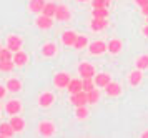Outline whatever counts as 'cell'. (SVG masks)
Listing matches in <instances>:
<instances>
[{"instance_id":"cell-9","label":"cell","mask_w":148,"mask_h":138,"mask_svg":"<svg viewBox=\"0 0 148 138\" xmlns=\"http://www.w3.org/2000/svg\"><path fill=\"white\" fill-rule=\"evenodd\" d=\"M55 103V95L52 92H43L38 97V105L42 108H48V106H52Z\"/></svg>"},{"instance_id":"cell-31","label":"cell","mask_w":148,"mask_h":138,"mask_svg":"<svg viewBox=\"0 0 148 138\" xmlns=\"http://www.w3.org/2000/svg\"><path fill=\"white\" fill-rule=\"evenodd\" d=\"M12 50H10V48H7V47H5V48H2V50H0V60H14V55H12Z\"/></svg>"},{"instance_id":"cell-42","label":"cell","mask_w":148,"mask_h":138,"mask_svg":"<svg viewBox=\"0 0 148 138\" xmlns=\"http://www.w3.org/2000/svg\"><path fill=\"white\" fill-rule=\"evenodd\" d=\"M0 108H2V106H0Z\"/></svg>"},{"instance_id":"cell-11","label":"cell","mask_w":148,"mask_h":138,"mask_svg":"<svg viewBox=\"0 0 148 138\" xmlns=\"http://www.w3.org/2000/svg\"><path fill=\"white\" fill-rule=\"evenodd\" d=\"M121 92H123V88H121V85L120 83H116V82H110V83L105 87V93H107L108 97H112V98L120 97Z\"/></svg>"},{"instance_id":"cell-27","label":"cell","mask_w":148,"mask_h":138,"mask_svg":"<svg viewBox=\"0 0 148 138\" xmlns=\"http://www.w3.org/2000/svg\"><path fill=\"white\" fill-rule=\"evenodd\" d=\"M87 95H88V105H95V103H98V102H100V92H98L97 88L87 92Z\"/></svg>"},{"instance_id":"cell-36","label":"cell","mask_w":148,"mask_h":138,"mask_svg":"<svg viewBox=\"0 0 148 138\" xmlns=\"http://www.w3.org/2000/svg\"><path fill=\"white\" fill-rule=\"evenodd\" d=\"M141 13H143V15H148V3L145 7H141Z\"/></svg>"},{"instance_id":"cell-8","label":"cell","mask_w":148,"mask_h":138,"mask_svg":"<svg viewBox=\"0 0 148 138\" xmlns=\"http://www.w3.org/2000/svg\"><path fill=\"white\" fill-rule=\"evenodd\" d=\"M55 19L58 22H68L72 19V12L67 5H58L57 7V13H55Z\"/></svg>"},{"instance_id":"cell-2","label":"cell","mask_w":148,"mask_h":138,"mask_svg":"<svg viewBox=\"0 0 148 138\" xmlns=\"http://www.w3.org/2000/svg\"><path fill=\"white\" fill-rule=\"evenodd\" d=\"M70 103L77 108V106H83V105H88V95L85 90L82 92H77V93H72L70 95Z\"/></svg>"},{"instance_id":"cell-21","label":"cell","mask_w":148,"mask_h":138,"mask_svg":"<svg viewBox=\"0 0 148 138\" xmlns=\"http://www.w3.org/2000/svg\"><path fill=\"white\" fill-rule=\"evenodd\" d=\"M10 125L14 126L15 133L23 132V128H25V120H23V118H20L18 115H14V117L10 118Z\"/></svg>"},{"instance_id":"cell-25","label":"cell","mask_w":148,"mask_h":138,"mask_svg":"<svg viewBox=\"0 0 148 138\" xmlns=\"http://www.w3.org/2000/svg\"><path fill=\"white\" fill-rule=\"evenodd\" d=\"M57 3L55 2H47L45 7H43V15H48V17H55V13H57Z\"/></svg>"},{"instance_id":"cell-1","label":"cell","mask_w":148,"mask_h":138,"mask_svg":"<svg viewBox=\"0 0 148 138\" xmlns=\"http://www.w3.org/2000/svg\"><path fill=\"white\" fill-rule=\"evenodd\" d=\"M78 75H80L82 78H95L97 70H95V67L92 63L82 62V63H78Z\"/></svg>"},{"instance_id":"cell-24","label":"cell","mask_w":148,"mask_h":138,"mask_svg":"<svg viewBox=\"0 0 148 138\" xmlns=\"http://www.w3.org/2000/svg\"><path fill=\"white\" fill-rule=\"evenodd\" d=\"M90 45V42H88V37L87 35H78L77 37V40H75V45L73 48H77V50H83L85 47Z\"/></svg>"},{"instance_id":"cell-26","label":"cell","mask_w":148,"mask_h":138,"mask_svg":"<svg viewBox=\"0 0 148 138\" xmlns=\"http://www.w3.org/2000/svg\"><path fill=\"white\" fill-rule=\"evenodd\" d=\"M135 68L138 70H147L148 68V55H140L135 60Z\"/></svg>"},{"instance_id":"cell-6","label":"cell","mask_w":148,"mask_h":138,"mask_svg":"<svg viewBox=\"0 0 148 138\" xmlns=\"http://www.w3.org/2000/svg\"><path fill=\"white\" fill-rule=\"evenodd\" d=\"M35 25L38 27L40 30H48V28H52V25H53V17H48V15L40 13L35 19Z\"/></svg>"},{"instance_id":"cell-14","label":"cell","mask_w":148,"mask_h":138,"mask_svg":"<svg viewBox=\"0 0 148 138\" xmlns=\"http://www.w3.org/2000/svg\"><path fill=\"white\" fill-rule=\"evenodd\" d=\"M93 80H95V83H97L98 88H105L112 82V75L110 73H97Z\"/></svg>"},{"instance_id":"cell-37","label":"cell","mask_w":148,"mask_h":138,"mask_svg":"<svg viewBox=\"0 0 148 138\" xmlns=\"http://www.w3.org/2000/svg\"><path fill=\"white\" fill-rule=\"evenodd\" d=\"M140 137H141V138H148V130H145V132L141 133Z\"/></svg>"},{"instance_id":"cell-20","label":"cell","mask_w":148,"mask_h":138,"mask_svg":"<svg viewBox=\"0 0 148 138\" xmlns=\"http://www.w3.org/2000/svg\"><path fill=\"white\" fill-rule=\"evenodd\" d=\"M14 63L17 67H23L28 63V55L25 52H22V50H18V52L14 53Z\"/></svg>"},{"instance_id":"cell-35","label":"cell","mask_w":148,"mask_h":138,"mask_svg":"<svg viewBox=\"0 0 148 138\" xmlns=\"http://www.w3.org/2000/svg\"><path fill=\"white\" fill-rule=\"evenodd\" d=\"M135 3H136V5L141 8V7H145V5L148 3V0H135Z\"/></svg>"},{"instance_id":"cell-39","label":"cell","mask_w":148,"mask_h":138,"mask_svg":"<svg viewBox=\"0 0 148 138\" xmlns=\"http://www.w3.org/2000/svg\"><path fill=\"white\" fill-rule=\"evenodd\" d=\"M78 2H88V0H78Z\"/></svg>"},{"instance_id":"cell-32","label":"cell","mask_w":148,"mask_h":138,"mask_svg":"<svg viewBox=\"0 0 148 138\" xmlns=\"http://www.w3.org/2000/svg\"><path fill=\"white\" fill-rule=\"evenodd\" d=\"M95 87H97V83H95L93 78H83V90H85V92L93 90Z\"/></svg>"},{"instance_id":"cell-33","label":"cell","mask_w":148,"mask_h":138,"mask_svg":"<svg viewBox=\"0 0 148 138\" xmlns=\"http://www.w3.org/2000/svg\"><path fill=\"white\" fill-rule=\"evenodd\" d=\"M110 2L112 0H92V7L93 8H98V7H110Z\"/></svg>"},{"instance_id":"cell-5","label":"cell","mask_w":148,"mask_h":138,"mask_svg":"<svg viewBox=\"0 0 148 138\" xmlns=\"http://www.w3.org/2000/svg\"><path fill=\"white\" fill-rule=\"evenodd\" d=\"M22 45H23V38L20 35H8L7 37V48H10L14 53L22 50Z\"/></svg>"},{"instance_id":"cell-3","label":"cell","mask_w":148,"mask_h":138,"mask_svg":"<svg viewBox=\"0 0 148 138\" xmlns=\"http://www.w3.org/2000/svg\"><path fill=\"white\" fill-rule=\"evenodd\" d=\"M70 75L68 73H65V72H58V73H55L53 75V85L57 87V88H67L68 87V83H70Z\"/></svg>"},{"instance_id":"cell-23","label":"cell","mask_w":148,"mask_h":138,"mask_svg":"<svg viewBox=\"0 0 148 138\" xmlns=\"http://www.w3.org/2000/svg\"><path fill=\"white\" fill-rule=\"evenodd\" d=\"M5 87H7L8 92L17 93V92H20V90H22V82L18 78H8L7 83H5Z\"/></svg>"},{"instance_id":"cell-19","label":"cell","mask_w":148,"mask_h":138,"mask_svg":"<svg viewBox=\"0 0 148 138\" xmlns=\"http://www.w3.org/2000/svg\"><path fill=\"white\" fill-rule=\"evenodd\" d=\"M121 48H123V42H121L120 38H112L108 42V52L110 53L116 55V53L121 52Z\"/></svg>"},{"instance_id":"cell-17","label":"cell","mask_w":148,"mask_h":138,"mask_svg":"<svg viewBox=\"0 0 148 138\" xmlns=\"http://www.w3.org/2000/svg\"><path fill=\"white\" fill-rule=\"evenodd\" d=\"M77 33L72 32V30H67V32L62 33V43L65 47H73L75 45V40H77Z\"/></svg>"},{"instance_id":"cell-38","label":"cell","mask_w":148,"mask_h":138,"mask_svg":"<svg viewBox=\"0 0 148 138\" xmlns=\"http://www.w3.org/2000/svg\"><path fill=\"white\" fill-rule=\"evenodd\" d=\"M143 35H145V37H148V25L143 28Z\"/></svg>"},{"instance_id":"cell-22","label":"cell","mask_w":148,"mask_h":138,"mask_svg":"<svg viewBox=\"0 0 148 138\" xmlns=\"http://www.w3.org/2000/svg\"><path fill=\"white\" fill-rule=\"evenodd\" d=\"M67 90L70 93H77V92H82L83 90V78L78 80V78H72L70 80V83H68Z\"/></svg>"},{"instance_id":"cell-28","label":"cell","mask_w":148,"mask_h":138,"mask_svg":"<svg viewBox=\"0 0 148 138\" xmlns=\"http://www.w3.org/2000/svg\"><path fill=\"white\" fill-rule=\"evenodd\" d=\"M88 115H90V110L87 108V105L83 106H77V110H75V117L78 120H85L88 118Z\"/></svg>"},{"instance_id":"cell-16","label":"cell","mask_w":148,"mask_h":138,"mask_svg":"<svg viewBox=\"0 0 148 138\" xmlns=\"http://www.w3.org/2000/svg\"><path fill=\"white\" fill-rule=\"evenodd\" d=\"M141 80H143V70H133V72L128 75V83L132 87H138L141 83Z\"/></svg>"},{"instance_id":"cell-30","label":"cell","mask_w":148,"mask_h":138,"mask_svg":"<svg viewBox=\"0 0 148 138\" xmlns=\"http://www.w3.org/2000/svg\"><path fill=\"white\" fill-rule=\"evenodd\" d=\"M92 15L95 19H107L108 17V8L107 7H98V8H93L92 10Z\"/></svg>"},{"instance_id":"cell-13","label":"cell","mask_w":148,"mask_h":138,"mask_svg":"<svg viewBox=\"0 0 148 138\" xmlns=\"http://www.w3.org/2000/svg\"><path fill=\"white\" fill-rule=\"evenodd\" d=\"M45 0H28V10L35 15H38V13L43 12V7H45Z\"/></svg>"},{"instance_id":"cell-15","label":"cell","mask_w":148,"mask_h":138,"mask_svg":"<svg viewBox=\"0 0 148 138\" xmlns=\"http://www.w3.org/2000/svg\"><path fill=\"white\" fill-rule=\"evenodd\" d=\"M108 27V20L107 19H92L90 22V28L93 30V32H101V30H105Z\"/></svg>"},{"instance_id":"cell-12","label":"cell","mask_w":148,"mask_h":138,"mask_svg":"<svg viewBox=\"0 0 148 138\" xmlns=\"http://www.w3.org/2000/svg\"><path fill=\"white\" fill-rule=\"evenodd\" d=\"M57 45H55L53 42H48V43H45V45L42 47V50H40V53H42V57L43 58H52V57H55L57 55Z\"/></svg>"},{"instance_id":"cell-4","label":"cell","mask_w":148,"mask_h":138,"mask_svg":"<svg viewBox=\"0 0 148 138\" xmlns=\"http://www.w3.org/2000/svg\"><path fill=\"white\" fill-rule=\"evenodd\" d=\"M88 50L92 55H101V53L108 52V43H105L103 40H95L88 45Z\"/></svg>"},{"instance_id":"cell-40","label":"cell","mask_w":148,"mask_h":138,"mask_svg":"<svg viewBox=\"0 0 148 138\" xmlns=\"http://www.w3.org/2000/svg\"><path fill=\"white\" fill-rule=\"evenodd\" d=\"M147 22H148V15H147Z\"/></svg>"},{"instance_id":"cell-10","label":"cell","mask_w":148,"mask_h":138,"mask_svg":"<svg viewBox=\"0 0 148 138\" xmlns=\"http://www.w3.org/2000/svg\"><path fill=\"white\" fill-rule=\"evenodd\" d=\"M5 112H7L10 117L18 115V113L22 112V103L18 100H8L7 103H5Z\"/></svg>"},{"instance_id":"cell-18","label":"cell","mask_w":148,"mask_h":138,"mask_svg":"<svg viewBox=\"0 0 148 138\" xmlns=\"http://www.w3.org/2000/svg\"><path fill=\"white\" fill-rule=\"evenodd\" d=\"M14 126L10 125V122H5V123H0V138H12L14 137Z\"/></svg>"},{"instance_id":"cell-41","label":"cell","mask_w":148,"mask_h":138,"mask_svg":"<svg viewBox=\"0 0 148 138\" xmlns=\"http://www.w3.org/2000/svg\"><path fill=\"white\" fill-rule=\"evenodd\" d=\"M0 50H2V45H0Z\"/></svg>"},{"instance_id":"cell-29","label":"cell","mask_w":148,"mask_h":138,"mask_svg":"<svg viewBox=\"0 0 148 138\" xmlns=\"http://www.w3.org/2000/svg\"><path fill=\"white\" fill-rule=\"evenodd\" d=\"M14 60H0V72L7 73V72H12L14 70Z\"/></svg>"},{"instance_id":"cell-7","label":"cell","mask_w":148,"mask_h":138,"mask_svg":"<svg viewBox=\"0 0 148 138\" xmlns=\"http://www.w3.org/2000/svg\"><path fill=\"white\" fill-rule=\"evenodd\" d=\"M38 133L42 137H52V135H55V125L48 120H43L38 125Z\"/></svg>"},{"instance_id":"cell-34","label":"cell","mask_w":148,"mask_h":138,"mask_svg":"<svg viewBox=\"0 0 148 138\" xmlns=\"http://www.w3.org/2000/svg\"><path fill=\"white\" fill-rule=\"evenodd\" d=\"M7 87H3V85H0V100L2 98H5V95H7Z\"/></svg>"}]
</instances>
